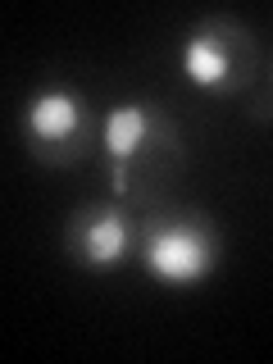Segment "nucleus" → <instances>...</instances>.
I'll return each mask as SVG.
<instances>
[{"label": "nucleus", "mask_w": 273, "mask_h": 364, "mask_svg": "<svg viewBox=\"0 0 273 364\" xmlns=\"http://www.w3.org/2000/svg\"><path fill=\"white\" fill-rule=\"evenodd\" d=\"M182 73L191 87L200 91H232L246 82V73L255 68V41L246 37L242 23L232 18H210L182 41L178 50Z\"/></svg>", "instance_id": "f257e3e1"}, {"label": "nucleus", "mask_w": 273, "mask_h": 364, "mask_svg": "<svg viewBox=\"0 0 273 364\" xmlns=\"http://www.w3.org/2000/svg\"><path fill=\"white\" fill-rule=\"evenodd\" d=\"M100 151L109 159V173H114V191H128L132 187V168L151 155V146L159 141H173V128L168 119H159L151 105H136V100H123V105H109L100 114Z\"/></svg>", "instance_id": "f03ea898"}, {"label": "nucleus", "mask_w": 273, "mask_h": 364, "mask_svg": "<svg viewBox=\"0 0 273 364\" xmlns=\"http://www.w3.org/2000/svg\"><path fill=\"white\" fill-rule=\"evenodd\" d=\"M23 136L46 159H73L91 136V109L68 87H46L23 105Z\"/></svg>", "instance_id": "7ed1b4c3"}, {"label": "nucleus", "mask_w": 273, "mask_h": 364, "mask_svg": "<svg viewBox=\"0 0 273 364\" xmlns=\"http://www.w3.org/2000/svg\"><path fill=\"white\" fill-rule=\"evenodd\" d=\"M214 232L200 219H173V223H159L151 237H146V269H151L155 282H168V287H191L200 282L205 273L214 269Z\"/></svg>", "instance_id": "20e7f679"}, {"label": "nucleus", "mask_w": 273, "mask_h": 364, "mask_svg": "<svg viewBox=\"0 0 273 364\" xmlns=\"http://www.w3.org/2000/svg\"><path fill=\"white\" fill-rule=\"evenodd\" d=\"M132 246V228L114 205H96V210H82L68 228V255L87 269H114L123 264Z\"/></svg>", "instance_id": "39448f33"}]
</instances>
